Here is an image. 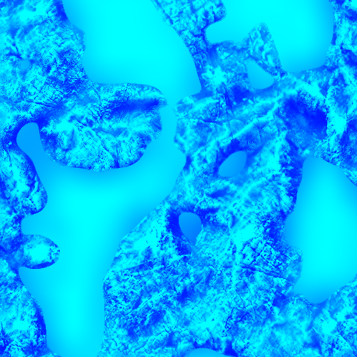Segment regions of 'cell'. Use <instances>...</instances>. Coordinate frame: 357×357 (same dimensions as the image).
Instances as JSON below:
<instances>
[{
	"instance_id": "ba28073f",
	"label": "cell",
	"mask_w": 357,
	"mask_h": 357,
	"mask_svg": "<svg viewBox=\"0 0 357 357\" xmlns=\"http://www.w3.org/2000/svg\"><path fill=\"white\" fill-rule=\"evenodd\" d=\"M328 309L342 337L357 356V276L327 299Z\"/></svg>"
},
{
	"instance_id": "30bf717a",
	"label": "cell",
	"mask_w": 357,
	"mask_h": 357,
	"mask_svg": "<svg viewBox=\"0 0 357 357\" xmlns=\"http://www.w3.org/2000/svg\"><path fill=\"white\" fill-rule=\"evenodd\" d=\"M60 254L57 245L41 235H24L17 250L10 253L18 267L40 269L54 264Z\"/></svg>"
},
{
	"instance_id": "9c48e42d",
	"label": "cell",
	"mask_w": 357,
	"mask_h": 357,
	"mask_svg": "<svg viewBox=\"0 0 357 357\" xmlns=\"http://www.w3.org/2000/svg\"><path fill=\"white\" fill-rule=\"evenodd\" d=\"M250 60L276 78L284 75L275 42L264 22L256 24L243 39Z\"/></svg>"
},
{
	"instance_id": "5b68a950",
	"label": "cell",
	"mask_w": 357,
	"mask_h": 357,
	"mask_svg": "<svg viewBox=\"0 0 357 357\" xmlns=\"http://www.w3.org/2000/svg\"><path fill=\"white\" fill-rule=\"evenodd\" d=\"M1 204L22 216L41 211L47 194L34 165L17 146L16 136L1 138Z\"/></svg>"
},
{
	"instance_id": "8fae6325",
	"label": "cell",
	"mask_w": 357,
	"mask_h": 357,
	"mask_svg": "<svg viewBox=\"0 0 357 357\" xmlns=\"http://www.w3.org/2000/svg\"><path fill=\"white\" fill-rule=\"evenodd\" d=\"M24 216L12 208L1 204V245L7 253H13L22 242L24 235L21 231L20 222Z\"/></svg>"
},
{
	"instance_id": "8992f818",
	"label": "cell",
	"mask_w": 357,
	"mask_h": 357,
	"mask_svg": "<svg viewBox=\"0 0 357 357\" xmlns=\"http://www.w3.org/2000/svg\"><path fill=\"white\" fill-rule=\"evenodd\" d=\"M163 20L188 47L206 37V30L226 16L221 0H151Z\"/></svg>"
},
{
	"instance_id": "3957f363",
	"label": "cell",
	"mask_w": 357,
	"mask_h": 357,
	"mask_svg": "<svg viewBox=\"0 0 357 357\" xmlns=\"http://www.w3.org/2000/svg\"><path fill=\"white\" fill-rule=\"evenodd\" d=\"M268 123L253 124L238 136L217 142L197 163L195 185L212 192L251 182L274 139Z\"/></svg>"
},
{
	"instance_id": "7a4b0ae2",
	"label": "cell",
	"mask_w": 357,
	"mask_h": 357,
	"mask_svg": "<svg viewBox=\"0 0 357 357\" xmlns=\"http://www.w3.org/2000/svg\"><path fill=\"white\" fill-rule=\"evenodd\" d=\"M1 56L39 66L53 79L84 52V33L69 22L61 0H1Z\"/></svg>"
},
{
	"instance_id": "7c38bea8",
	"label": "cell",
	"mask_w": 357,
	"mask_h": 357,
	"mask_svg": "<svg viewBox=\"0 0 357 357\" xmlns=\"http://www.w3.org/2000/svg\"><path fill=\"white\" fill-rule=\"evenodd\" d=\"M332 5L334 13L347 18L357 20V0H328Z\"/></svg>"
},
{
	"instance_id": "6da1fadb",
	"label": "cell",
	"mask_w": 357,
	"mask_h": 357,
	"mask_svg": "<svg viewBox=\"0 0 357 357\" xmlns=\"http://www.w3.org/2000/svg\"><path fill=\"white\" fill-rule=\"evenodd\" d=\"M166 105L154 87L99 84L87 78L36 123L52 162L102 172L141 158L161 132L160 110Z\"/></svg>"
},
{
	"instance_id": "52a82bcc",
	"label": "cell",
	"mask_w": 357,
	"mask_h": 357,
	"mask_svg": "<svg viewBox=\"0 0 357 357\" xmlns=\"http://www.w3.org/2000/svg\"><path fill=\"white\" fill-rule=\"evenodd\" d=\"M325 64L357 77V20L334 13L333 34Z\"/></svg>"
},
{
	"instance_id": "4fadbf2b",
	"label": "cell",
	"mask_w": 357,
	"mask_h": 357,
	"mask_svg": "<svg viewBox=\"0 0 357 357\" xmlns=\"http://www.w3.org/2000/svg\"><path fill=\"white\" fill-rule=\"evenodd\" d=\"M356 276H357V274H356Z\"/></svg>"
},
{
	"instance_id": "277c9868",
	"label": "cell",
	"mask_w": 357,
	"mask_h": 357,
	"mask_svg": "<svg viewBox=\"0 0 357 357\" xmlns=\"http://www.w3.org/2000/svg\"><path fill=\"white\" fill-rule=\"evenodd\" d=\"M282 355L292 356H355L331 316L327 299L309 302L297 294L284 300Z\"/></svg>"
}]
</instances>
